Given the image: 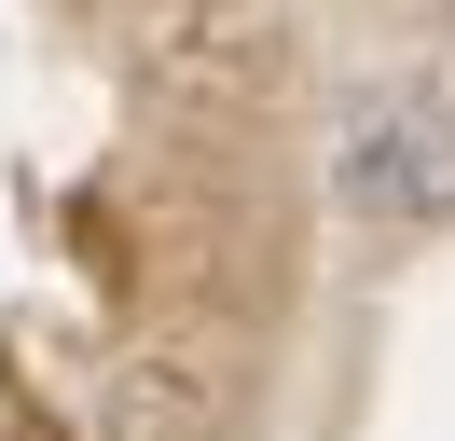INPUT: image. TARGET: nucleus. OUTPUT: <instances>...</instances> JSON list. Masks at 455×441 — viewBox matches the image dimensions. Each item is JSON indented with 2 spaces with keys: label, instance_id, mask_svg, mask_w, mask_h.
I'll use <instances>...</instances> for the list:
<instances>
[{
  "label": "nucleus",
  "instance_id": "f257e3e1",
  "mask_svg": "<svg viewBox=\"0 0 455 441\" xmlns=\"http://www.w3.org/2000/svg\"><path fill=\"white\" fill-rule=\"evenodd\" d=\"M331 193L359 220H387V235L455 220V97H427V83H359V97L331 110Z\"/></svg>",
  "mask_w": 455,
  "mask_h": 441
}]
</instances>
